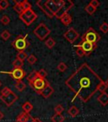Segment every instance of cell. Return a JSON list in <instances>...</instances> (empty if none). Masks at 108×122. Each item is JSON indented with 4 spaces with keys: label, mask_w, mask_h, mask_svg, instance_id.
Instances as JSON below:
<instances>
[{
    "label": "cell",
    "mask_w": 108,
    "mask_h": 122,
    "mask_svg": "<svg viewBox=\"0 0 108 122\" xmlns=\"http://www.w3.org/2000/svg\"><path fill=\"white\" fill-rule=\"evenodd\" d=\"M101 81L102 79L85 63L67 79L65 84L75 94L72 102L79 97L82 102L87 103L96 92Z\"/></svg>",
    "instance_id": "6da1fadb"
},
{
    "label": "cell",
    "mask_w": 108,
    "mask_h": 122,
    "mask_svg": "<svg viewBox=\"0 0 108 122\" xmlns=\"http://www.w3.org/2000/svg\"><path fill=\"white\" fill-rule=\"evenodd\" d=\"M46 6L52 13L53 16H56L57 19H61L63 15L68 14V11L74 7V4L70 0H47L45 2Z\"/></svg>",
    "instance_id": "7a4b0ae2"
},
{
    "label": "cell",
    "mask_w": 108,
    "mask_h": 122,
    "mask_svg": "<svg viewBox=\"0 0 108 122\" xmlns=\"http://www.w3.org/2000/svg\"><path fill=\"white\" fill-rule=\"evenodd\" d=\"M100 39H101V36L92 27H89L82 36V41L89 42L95 45H97V42L100 41Z\"/></svg>",
    "instance_id": "3957f363"
},
{
    "label": "cell",
    "mask_w": 108,
    "mask_h": 122,
    "mask_svg": "<svg viewBox=\"0 0 108 122\" xmlns=\"http://www.w3.org/2000/svg\"><path fill=\"white\" fill-rule=\"evenodd\" d=\"M28 34L25 36H18L15 38V40L12 42V46L18 51H25V48H27L30 46V42L27 41Z\"/></svg>",
    "instance_id": "277c9868"
},
{
    "label": "cell",
    "mask_w": 108,
    "mask_h": 122,
    "mask_svg": "<svg viewBox=\"0 0 108 122\" xmlns=\"http://www.w3.org/2000/svg\"><path fill=\"white\" fill-rule=\"evenodd\" d=\"M19 17L25 25H30L37 19V14H36V12L33 11L32 9H31V10H24L19 15Z\"/></svg>",
    "instance_id": "5b68a950"
},
{
    "label": "cell",
    "mask_w": 108,
    "mask_h": 122,
    "mask_svg": "<svg viewBox=\"0 0 108 122\" xmlns=\"http://www.w3.org/2000/svg\"><path fill=\"white\" fill-rule=\"evenodd\" d=\"M33 32H34L35 36H36L38 39H40L41 41H44L46 39V37L49 36V34L51 33V30H50L44 23H41V24H39V25L33 30Z\"/></svg>",
    "instance_id": "8992f818"
},
{
    "label": "cell",
    "mask_w": 108,
    "mask_h": 122,
    "mask_svg": "<svg viewBox=\"0 0 108 122\" xmlns=\"http://www.w3.org/2000/svg\"><path fill=\"white\" fill-rule=\"evenodd\" d=\"M29 85H30V86L38 93L39 92L43 90L47 85H49V82L46 80V79H42V78H40V77H37L36 80H34L31 83L29 84Z\"/></svg>",
    "instance_id": "52a82bcc"
},
{
    "label": "cell",
    "mask_w": 108,
    "mask_h": 122,
    "mask_svg": "<svg viewBox=\"0 0 108 122\" xmlns=\"http://www.w3.org/2000/svg\"><path fill=\"white\" fill-rule=\"evenodd\" d=\"M0 73L9 75L16 81H21L25 76V72L23 71L22 68H14L11 71H0Z\"/></svg>",
    "instance_id": "ba28073f"
},
{
    "label": "cell",
    "mask_w": 108,
    "mask_h": 122,
    "mask_svg": "<svg viewBox=\"0 0 108 122\" xmlns=\"http://www.w3.org/2000/svg\"><path fill=\"white\" fill-rule=\"evenodd\" d=\"M74 48H80L85 53V56L89 55L95 48H97V45L92 44L89 42H85V41H82L81 43L78 44V45H74Z\"/></svg>",
    "instance_id": "9c48e42d"
},
{
    "label": "cell",
    "mask_w": 108,
    "mask_h": 122,
    "mask_svg": "<svg viewBox=\"0 0 108 122\" xmlns=\"http://www.w3.org/2000/svg\"><path fill=\"white\" fill-rule=\"evenodd\" d=\"M63 37L68 41L69 43H74L79 37H80V34L78 31H76L75 29L74 28H69L66 32L63 34Z\"/></svg>",
    "instance_id": "30bf717a"
},
{
    "label": "cell",
    "mask_w": 108,
    "mask_h": 122,
    "mask_svg": "<svg viewBox=\"0 0 108 122\" xmlns=\"http://www.w3.org/2000/svg\"><path fill=\"white\" fill-rule=\"evenodd\" d=\"M18 98H19V97H18V95H16L14 92H12L11 93L9 94L8 96H5V97L0 96V99H1V100L5 103L7 107L12 106L15 102L17 101Z\"/></svg>",
    "instance_id": "8fae6325"
},
{
    "label": "cell",
    "mask_w": 108,
    "mask_h": 122,
    "mask_svg": "<svg viewBox=\"0 0 108 122\" xmlns=\"http://www.w3.org/2000/svg\"><path fill=\"white\" fill-rule=\"evenodd\" d=\"M53 92H54V89H53L52 86L49 84V85H47L43 90L39 92L38 93L40 94V95H42L44 98H48V97H50L52 95Z\"/></svg>",
    "instance_id": "7c38bea8"
},
{
    "label": "cell",
    "mask_w": 108,
    "mask_h": 122,
    "mask_svg": "<svg viewBox=\"0 0 108 122\" xmlns=\"http://www.w3.org/2000/svg\"><path fill=\"white\" fill-rule=\"evenodd\" d=\"M36 5L40 8L41 10L44 12V14H46V15H47L49 18H53V17H54V16H53V15H52V12L49 10V9L46 6L45 2H44V1H42V0H38L37 2H36Z\"/></svg>",
    "instance_id": "4fadbf2b"
},
{
    "label": "cell",
    "mask_w": 108,
    "mask_h": 122,
    "mask_svg": "<svg viewBox=\"0 0 108 122\" xmlns=\"http://www.w3.org/2000/svg\"><path fill=\"white\" fill-rule=\"evenodd\" d=\"M32 117L30 116V114H26L25 112H22L19 114V116L17 117V122H28Z\"/></svg>",
    "instance_id": "5bb4252c"
},
{
    "label": "cell",
    "mask_w": 108,
    "mask_h": 122,
    "mask_svg": "<svg viewBox=\"0 0 108 122\" xmlns=\"http://www.w3.org/2000/svg\"><path fill=\"white\" fill-rule=\"evenodd\" d=\"M97 100L102 106H106L108 104V93L103 92L97 97Z\"/></svg>",
    "instance_id": "9a60e30c"
},
{
    "label": "cell",
    "mask_w": 108,
    "mask_h": 122,
    "mask_svg": "<svg viewBox=\"0 0 108 122\" xmlns=\"http://www.w3.org/2000/svg\"><path fill=\"white\" fill-rule=\"evenodd\" d=\"M60 20L64 25H70L71 22H72V17L70 16L69 14H66V15H63V17L61 18Z\"/></svg>",
    "instance_id": "2e32d148"
},
{
    "label": "cell",
    "mask_w": 108,
    "mask_h": 122,
    "mask_svg": "<svg viewBox=\"0 0 108 122\" xmlns=\"http://www.w3.org/2000/svg\"><path fill=\"white\" fill-rule=\"evenodd\" d=\"M22 109H23V112L26 113V114H30L31 112V110L33 109V105L30 102L27 101L22 105Z\"/></svg>",
    "instance_id": "e0dca14e"
},
{
    "label": "cell",
    "mask_w": 108,
    "mask_h": 122,
    "mask_svg": "<svg viewBox=\"0 0 108 122\" xmlns=\"http://www.w3.org/2000/svg\"><path fill=\"white\" fill-rule=\"evenodd\" d=\"M68 114H69L70 116L76 117L79 114H80V109H79L76 106H72V107H70V108L68 109Z\"/></svg>",
    "instance_id": "ac0fdd59"
},
{
    "label": "cell",
    "mask_w": 108,
    "mask_h": 122,
    "mask_svg": "<svg viewBox=\"0 0 108 122\" xmlns=\"http://www.w3.org/2000/svg\"><path fill=\"white\" fill-rule=\"evenodd\" d=\"M15 88L19 92H23L26 88V85H25V82H23L22 81H18L15 83Z\"/></svg>",
    "instance_id": "d6986e66"
},
{
    "label": "cell",
    "mask_w": 108,
    "mask_h": 122,
    "mask_svg": "<svg viewBox=\"0 0 108 122\" xmlns=\"http://www.w3.org/2000/svg\"><path fill=\"white\" fill-rule=\"evenodd\" d=\"M64 116L62 115V114H55L51 118L52 121V122H63L64 121Z\"/></svg>",
    "instance_id": "ffe728a7"
},
{
    "label": "cell",
    "mask_w": 108,
    "mask_h": 122,
    "mask_svg": "<svg viewBox=\"0 0 108 122\" xmlns=\"http://www.w3.org/2000/svg\"><path fill=\"white\" fill-rule=\"evenodd\" d=\"M37 77H39V76H38L37 71H33L32 72L30 73V74L28 76H27V81H28L29 84L31 83V82H32L34 80H36Z\"/></svg>",
    "instance_id": "44dd1931"
},
{
    "label": "cell",
    "mask_w": 108,
    "mask_h": 122,
    "mask_svg": "<svg viewBox=\"0 0 108 122\" xmlns=\"http://www.w3.org/2000/svg\"><path fill=\"white\" fill-rule=\"evenodd\" d=\"M27 58H28V54H27L26 52H25V51H19V53H17V55H16V59H19V60L23 61V62H24V60H25Z\"/></svg>",
    "instance_id": "7402d4cb"
},
{
    "label": "cell",
    "mask_w": 108,
    "mask_h": 122,
    "mask_svg": "<svg viewBox=\"0 0 108 122\" xmlns=\"http://www.w3.org/2000/svg\"><path fill=\"white\" fill-rule=\"evenodd\" d=\"M13 8H14V11L17 14H19V15L24 11V10H23L22 6H21L19 2H14V5Z\"/></svg>",
    "instance_id": "603a6c76"
},
{
    "label": "cell",
    "mask_w": 108,
    "mask_h": 122,
    "mask_svg": "<svg viewBox=\"0 0 108 122\" xmlns=\"http://www.w3.org/2000/svg\"><path fill=\"white\" fill-rule=\"evenodd\" d=\"M45 45L48 48H52L54 46L56 45V42L54 41V39L53 38H52V37H49L47 39V40H46V42H45Z\"/></svg>",
    "instance_id": "cb8c5ba5"
},
{
    "label": "cell",
    "mask_w": 108,
    "mask_h": 122,
    "mask_svg": "<svg viewBox=\"0 0 108 122\" xmlns=\"http://www.w3.org/2000/svg\"><path fill=\"white\" fill-rule=\"evenodd\" d=\"M22 6L23 10H31V4L27 1V0H24V1H21L19 2Z\"/></svg>",
    "instance_id": "d4e9b609"
},
{
    "label": "cell",
    "mask_w": 108,
    "mask_h": 122,
    "mask_svg": "<svg viewBox=\"0 0 108 122\" xmlns=\"http://www.w3.org/2000/svg\"><path fill=\"white\" fill-rule=\"evenodd\" d=\"M106 89H107V86H106V84H105V81H101V83L98 85V87H97V91L101 92V93L103 92H106Z\"/></svg>",
    "instance_id": "484cf974"
},
{
    "label": "cell",
    "mask_w": 108,
    "mask_h": 122,
    "mask_svg": "<svg viewBox=\"0 0 108 122\" xmlns=\"http://www.w3.org/2000/svg\"><path fill=\"white\" fill-rule=\"evenodd\" d=\"M27 62H28L29 65H34L35 63H36V61H37V59H36V57L35 55H33V54H31V55L28 56V58L26 59Z\"/></svg>",
    "instance_id": "4316f807"
},
{
    "label": "cell",
    "mask_w": 108,
    "mask_h": 122,
    "mask_svg": "<svg viewBox=\"0 0 108 122\" xmlns=\"http://www.w3.org/2000/svg\"><path fill=\"white\" fill-rule=\"evenodd\" d=\"M12 90H10L9 88L8 87V86H5L4 87L2 90H1V95L0 96H3V97H5V96H8L9 94H10L12 92Z\"/></svg>",
    "instance_id": "83f0119b"
},
{
    "label": "cell",
    "mask_w": 108,
    "mask_h": 122,
    "mask_svg": "<svg viewBox=\"0 0 108 122\" xmlns=\"http://www.w3.org/2000/svg\"><path fill=\"white\" fill-rule=\"evenodd\" d=\"M23 65H24V62L18 59H16L13 62V66L14 67V68H22Z\"/></svg>",
    "instance_id": "f1b7e54d"
},
{
    "label": "cell",
    "mask_w": 108,
    "mask_h": 122,
    "mask_svg": "<svg viewBox=\"0 0 108 122\" xmlns=\"http://www.w3.org/2000/svg\"><path fill=\"white\" fill-rule=\"evenodd\" d=\"M10 36H11V35H10L9 31L7 30H4V31L1 33V37H2V39H4V41L9 40V37H10Z\"/></svg>",
    "instance_id": "f546056e"
},
{
    "label": "cell",
    "mask_w": 108,
    "mask_h": 122,
    "mask_svg": "<svg viewBox=\"0 0 108 122\" xmlns=\"http://www.w3.org/2000/svg\"><path fill=\"white\" fill-rule=\"evenodd\" d=\"M85 11L87 12V13L89 14V15H92L94 13H95V10H95V9H94L93 7H91V6L89 5V4H87V5H86L85 7Z\"/></svg>",
    "instance_id": "4dcf8cb0"
},
{
    "label": "cell",
    "mask_w": 108,
    "mask_h": 122,
    "mask_svg": "<svg viewBox=\"0 0 108 122\" xmlns=\"http://www.w3.org/2000/svg\"><path fill=\"white\" fill-rule=\"evenodd\" d=\"M67 69H68V66H67L66 64L63 63V62H61V63H59L58 65H57V70H58L59 71H61V72H64Z\"/></svg>",
    "instance_id": "1f68e13d"
},
{
    "label": "cell",
    "mask_w": 108,
    "mask_h": 122,
    "mask_svg": "<svg viewBox=\"0 0 108 122\" xmlns=\"http://www.w3.org/2000/svg\"><path fill=\"white\" fill-rule=\"evenodd\" d=\"M100 30L102 31L103 33L106 34L108 32V24L106 22H103L101 25H100Z\"/></svg>",
    "instance_id": "d6a6232c"
},
{
    "label": "cell",
    "mask_w": 108,
    "mask_h": 122,
    "mask_svg": "<svg viewBox=\"0 0 108 122\" xmlns=\"http://www.w3.org/2000/svg\"><path fill=\"white\" fill-rule=\"evenodd\" d=\"M0 21H1V23H2L3 25H9V24L10 19L9 18V16H7V15H4V16H3V17L1 18Z\"/></svg>",
    "instance_id": "836d02e7"
},
{
    "label": "cell",
    "mask_w": 108,
    "mask_h": 122,
    "mask_svg": "<svg viewBox=\"0 0 108 122\" xmlns=\"http://www.w3.org/2000/svg\"><path fill=\"white\" fill-rule=\"evenodd\" d=\"M9 6V3L8 2L7 0H1L0 1V8L2 10H6Z\"/></svg>",
    "instance_id": "e575fe53"
},
{
    "label": "cell",
    "mask_w": 108,
    "mask_h": 122,
    "mask_svg": "<svg viewBox=\"0 0 108 122\" xmlns=\"http://www.w3.org/2000/svg\"><path fill=\"white\" fill-rule=\"evenodd\" d=\"M37 73H38V76L42 79H45L46 77H47V72L44 69H42L40 71H38Z\"/></svg>",
    "instance_id": "d590c367"
},
{
    "label": "cell",
    "mask_w": 108,
    "mask_h": 122,
    "mask_svg": "<svg viewBox=\"0 0 108 122\" xmlns=\"http://www.w3.org/2000/svg\"><path fill=\"white\" fill-rule=\"evenodd\" d=\"M64 110L63 107L61 104H57V106H55L54 108V111H55V114H62V112Z\"/></svg>",
    "instance_id": "8d00e7d4"
},
{
    "label": "cell",
    "mask_w": 108,
    "mask_h": 122,
    "mask_svg": "<svg viewBox=\"0 0 108 122\" xmlns=\"http://www.w3.org/2000/svg\"><path fill=\"white\" fill-rule=\"evenodd\" d=\"M89 5L91 6V7H93L94 9H95L96 10L97 8L100 6V4H101V3L99 2L98 0H91L90 2H89Z\"/></svg>",
    "instance_id": "74e56055"
},
{
    "label": "cell",
    "mask_w": 108,
    "mask_h": 122,
    "mask_svg": "<svg viewBox=\"0 0 108 122\" xmlns=\"http://www.w3.org/2000/svg\"><path fill=\"white\" fill-rule=\"evenodd\" d=\"M76 54H77V56L80 58H82V57H84V56H85V52H84L80 48H76Z\"/></svg>",
    "instance_id": "f35d334b"
},
{
    "label": "cell",
    "mask_w": 108,
    "mask_h": 122,
    "mask_svg": "<svg viewBox=\"0 0 108 122\" xmlns=\"http://www.w3.org/2000/svg\"><path fill=\"white\" fill-rule=\"evenodd\" d=\"M31 122H42L40 119L38 118H35V117H32L31 118Z\"/></svg>",
    "instance_id": "ab89813d"
},
{
    "label": "cell",
    "mask_w": 108,
    "mask_h": 122,
    "mask_svg": "<svg viewBox=\"0 0 108 122\" xmlns=\"http://www.w3.org/2000/svg\"><path fill=\"white\" fill-rule=\"evenodd\" d=\"M4 114H3V113L1 112V111H0V120H1L3 118H4Z\"/></svg>",
    "instance_id": "60d3db41"
},
{
    "label": "cell",
    "mask_w": 108,
    "mask_h": 122,
    "mask_svg": "<svg viewBox=\"0 0 108 122\" xmlns=\"http://www.w3.org/2000/svg\"><path fill=\"white\" fill-rule=\"evenodd\" d=\"M105 84H106V86H107V88H108V78H107V80L105 81Z\"/></svg>",
    "instance_id": "b9f144b4"
},
{
    "label": "cell",
    "mask_w": 108,
    "mask_h": 122,
    "mask_svg": "<svg viewBox=\"0 0 108 122\" xmlns=\"http://www.w3.org/2000/svg\"><path fill=\"white\" fill-rule=\"evenodd\" d=\"M2 86V82L0 81V86Z\"/></svg>",
    "instance_id": "7bdbcfd3"
},
{
    "label": "cell",
    "mask_w": 108,
    "mask_h": 122,
    "mask_svg": "<svg viewBox=\"0 0 108 122\" xmlns=\"http://www.w3.org/2000/svg\"><path fill=\"white\" fill-rule=\"evenodd\" d=\"M1 10H2V9H1V8H0V11H1Z\"/></svg>",
    "instance_id": "ee69618b"
},
{
    "label": "cell",
    "mask_w": 108,
    "mask_h": 122,
    "mask_svg": "<svg viewBox=\"0 0 108 122\" xmlns=\"http://www.w3.org/2000/svg\"><path fill=\"white\" fill-rule=\"evenodd\" d=\"M16 122H17V121H16Z\"/></svg>",
    "instance_id": "f6af8a7d"
}]
</instances>
